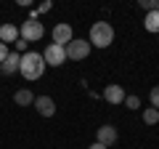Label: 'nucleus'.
I'll return each instance as SVG.
<instances>
[{
    "mask_svg": "<svg viewBox=\"0 0 159 149\" xmlns=\"http://www.w3.org/2000/svg\"><path fill=\"white\" fill-rule=\"evenodd\" d=\"M45 59L43 53H34V51H27L21 56V64H19V74H21L24 80H40L43 72H45Z\"/></svg>",
    "mask_w": 159,
    "mask_h": 149,
    "instance_id": "nucleus-1",
    "label": "nucleus"
},
{
    "mask_svg": "<svg viewBox=\"0 0 159 149\" xmlns=\"http://www.w3.org/2000/svg\"><path fill=\"white\" fill-rule=\"evenodd\" d=\"M90 43L93 48H109L114 43V27L109 22H96L90 27Z\"/></svg>",
    "mask_w": 159,
    "mask_h": 149,
    "instance_id": "nucleus-2",
    "label": "nucleus"
},
{
    "mask_svg": "<svg viewBox=\"0 0 159 149\" xmlns=\"http://www.w3.org/2000/svg\"><path fill=\"white\" fill-rule=\"evenodd\" d=\"M43 35H45V27H43V22H37V19H27V22L19 27V37H21V40H27V43L40 40Z\"/></svg>",
    "mask_w": 159,
    "mask_h": 149,
    "instance_id": "nucleus-3",
    "label": "nucleus"
},
{
    "mask_svg": "<svg viewBox=\"0 0 159 149\" xmlns=\"http://www.w3.org/2000/svg\"><path fill=\"white\" fill-rule=\"evenodd\" d=\"M88 53H90V43L82 37H74L66 46V59H72V61H82V59H88Z\"/></svg>",
    "mask_w": 159,
    "mask_h": 149,
    "instance_id": "nucleus-4",
    "label": "nucleus"
},
{
    "mask_svg": "<svg viewBox=\"0 0 159 149\" xmlns=\"http://www.w3.org/2000/svg\"><path fill=\"white\" fill-rule=\"evenodd\" d=\"M43 59H45L48 67H61V64L66 61V48H64V46H56V43H51V46L43 51Z\"/></svg>",
    "mask_w": 159,
    "mask_h": 149,
    "instance_id": "nucleus-5",
    "label": "nucleus"
},
{
    "mask_svg": "<svg viewBox=\"0 0 159 149\" xmlns=\"http://www.w3.org/2000/svg\"><path fill=\"white\" fill-rule=\"evenodd\" d=\"M51 35H53V43H56V46H64V48L74 40V32H72V27H69L66 22H58Z\"/></svg>",
    "mask_w": 159,
    "mask_h": 149,
    "instance_id": "nucleus-6",
    "label": "nucleus"
},
{
    "mask_svg": "<svg viewBox=\"0 0 159 149\" xmlns=\"http://www.w3.org/2000/svg\"><path fill=\"white\" fill-rule=\"evenodd\" d=\"M117 138H119V133H117V128H114V125H101L96 131V141L103 144L106 149H111L114 144H117Z\"/></svg>",
    "mask_w": 159,
    "mask_h": 149,
    "instance_id": "nucleus-7",
    "label": "nucleus"
},
{
    "mask_svg": "<svg viewBox=\"0 0 159 149\" xmlns=\"http://www.w3.org/2000/svg\"><path fill=\"white\" fill-rule=\"evenodd\" d=\"M34 109H37L40 117H53L56 115V101H53L51 96H34Z\"/></svg>",
    "mask_w": 159,
    "mask_h": 149,
    "instance_id": "nucleus-8",
    "label": "nucleus"
},
{
    "mask_svg": "<svg viewBox=\"0 0 159 149\" xmlns=\"http://www.w3.org/2000/svg\"><path fill=\"white\" fill-rule=\"evenodd\" d=\"M125 96H127V93H125V88H122V85H117V83H111V85H106V88H103V99H106L109 104H122V101H125Z\"/></svg>",
    "mask_w": 159,
    "mask_h": 149,
    "instance_id": "nucleus-9",
    "label": "nucleus"
},
{
    "mask_svg": "<svg viewBox=\"0 0 159 149\" xmlns=\"http://www.w3.org/2000/svg\"><path fill=\"white\" fill-rule=\"evenodd\" d=\"M19 64H21V56H19L16 51H11V53H8V59L0 64V72L6 74V77H11V74H19Z\"/></svg>",
    "mask_w": 159,
    "mask_h": 149,
    "instance_id": "nucleus-10",
    "label": "nucleus"
},
{
    "mask_svg": "<svg viewBox=\"0 0 159 149\" xmlns=\"http://www.w3.org/2000/svg\"><path fill=\"white\" fill-rule=\"evenodd\" d=\"M19 40V27H16V24H3V27H0V43H6V46H8V43H16Z\"/></svg>",
    "mask_w": 159,
    "mask_h": 149,
    "instance_id": "nucleus-11",
    "label": "nucleus"
},
{
    "mask_svg": "<svg viewBox=\"0 0 159 149\" xmlns=\"http://www.w3.org/2000/svg\"><path fill=\"white\" fill-rule=\"evenodd\" d=\"M13 101H16L19 107H32L34 104V93L29 91V88H21V91L13 93Z\"/></svg>",
    "mask_w": 159,
    "mask_h": 149,
    "instance_id": "nucleus-12",
    "label": "nucleus"
},
{
    "mask_svg": "<svg viewBox=\"0 0 159 149\" xmlns=\"http://www.w3.org/2000/svg\"><path fill=\"white\" fill-rule=\"evenodd\" d=\"M143 27H146V32H151V35H159V11H151V13H146V19H143Z\"/></svg>",
    "mask_w": 159,
    "mask_h": 149,
    "instance_id": "nucleus-13",
    "label": "nucleus"
},
{
    "mask_svg": "<svg viewBox=\"0 0 159 149\" xmlns=\"http://www.w3.org/2000/svg\"><path fill=\"white\" fill-rule=\"evenodd\" d=\"M143 123H146V125H157V123H159V109L146 107V109H143Z\"/></svg>",
    "mask_w": 159,
    "mask_h": 149,
    "instance_id": "nucleus-14",
    "label": "nucleus"
},
{
    "mask_svg": "<svg viewBox=\"0 0 159 149\" xmlns=\"http://www.w3.org/2000/svg\"><path fill=\"white\" fill-rule=\"evenodd\" d=\"M122 104H125L127 109H133V112L141 109V99H138V96H125V101H122Z\"/></svg>",
    "mask_w": 159,
    "mask_h": 149,
    "instance_id": "nucleus-15",
    "label": "nucleus"
},
{
    "mask_svg": "<svg viewBox=\"0 0 159 149\" xmlns=\"http://www.w3.org/2000/svg\"><path fill=\"white\" fill-rule=\"evenodd\" d=\"M141 8L146 13H151V11H159V0H141Z\"/></svg>",
    "mask_w": 159,
    "mask_h": 149,
    "instance_id": "nucleus-16",
    "label": "nucleus"
},
{
    "mask_svg": "<svg viewBox=\"0 0 159 149\" xmlns=\"http://www.w3.org/2000/svg\"><path fill=\"white\" fill-rule=\"evenodd\" d=\"M148 99H151V107H154V109H159V85H154V88H151Z\"/></svg>",
    "mask_w": 159,
    "mask_h": 149,
    "instance_id": "nucleus-17",
    "label": "nucleus"
},
{
    "mask_svg": "<svg viewBox=\"0 0 159 149\" xmlns=\"http://www.w3.org/2000/svg\"><path fill=\"white\" fill-rule=\"evenodd\" d=\"M27 46H29V43H27V40H21V37H19L16 43H13V48H16V53H19V56H24V53H27Z\"/></svg>",
    "mask_w": 159,
    "mask_h": 149,
    "instance_id": "nucleus-18",
    "label": "nucleus"
},
{
    "mask_svg": "<svg viewBox=\"0 0 159 149\" xmlns=\"http://www.w3.org/2000/svg\"><path fill=\"white\" fill-rule=\"evenodd\" d=\"M8 53H11V48H8L6 43H0V64H3V61L8 59Z\"/></svg>",
    "mask_w": 159,
    "mask_h": 149,
    "instance_id": "nucleus-19",
    "label": "nucleus"
},
{
    "mask_svg": "<svg viewBox=\"0 0 159 149\" xmlns=\"http://www.w3.org/2000/svg\"><path fill=\"white\" fill-rule=\"evenodd\" d=\"M51 8H53V3H51V0H45V3L40 6V11H51Z\"/></svg>",
    "mask_w": 159,
    "mask_h": 149,
    "instance_id": "nucleus-20",
    "label": "nucleus"
},
{
    "mask_svg": "<svg viewBox=\"0 0 159 149\" xmlns=\"http://www.w3.org/2000/svg\"><path fill=\"white\" fill-rule=\"evenodd\" d=\"M88 149H106V147H103V144H98V141H93V144H90Z\"/></svg>",
    "mask_w": 159,
    "mask_h": 149,
    "instance_id": "nucleus-21",
    "label": "nucleus"
}]
</instances>
